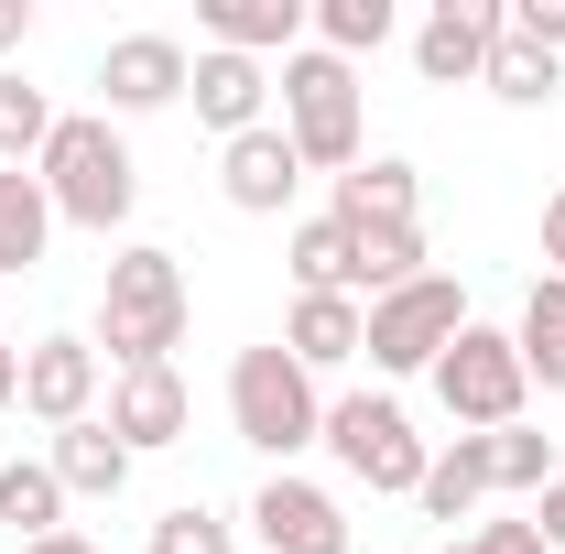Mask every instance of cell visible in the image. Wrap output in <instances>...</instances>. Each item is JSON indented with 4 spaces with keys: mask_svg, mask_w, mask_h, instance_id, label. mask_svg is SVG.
<instances>
[{
    "mask_svg": "<svg viewBox=\"0 0 565 554\" xmlns=\"http://www.w3.org/2000/svg\"><path fill=\"white\" fill-rule=\"evenodd\" d=\"M185 316H196L185 262H174L163 239H131V251H109V283H98V327H87V348H98L109 370H174Z\"/></svg>",
    "mask_w": 565,
    "mask_h": 554,
    "instance_id": "obj_1",
    "label": "cell"
},
{
    "mask_svg": "<svg viewBox=\"0 0 565 554\" xmlns=\"http://www.w3.org/2000/svg\"><path fill=\"white\" fill-rule=\"evenodd\" d=\"M33 185H44L55 228H87V239H120L131 207H141V163H131V141H120L109 109H66L55 141H44V163H33Z\"/></svg>",
    "mask_w": 565,
    "mask_h": 554,
    "instance_id": "obj_2",
    "label": "cell"
},
{
    "mask_svg": "<svg viewBox=\"0 0 565 554\" xmlns=\"http://www.w3.org/2000/svg\"><path fill=\"white\" fill-rule=\"evenodd\" d=\"M228 424H239V446H262L273 468H294V457L327 435V392H316V370L282 338L239 348V359H228Z\"/></svg>",
    "mask_w": 565,
    "mask_h": 554,
    "instance_id": "obj_3",
    "label": "cell"
},
{
    "mask_svg": "<svg viewBox=\"0 0 565 554\" xmlns=\"http://www.w3.org/2000/svg\"><path fill=\"white\" fill-rule=\"evenodd\" d=\"M282 141L305 152V174H349L370 163V120H359V66H338L327 44H305V55H282Z\"/></svg>",
    "mask_w": 565,
    "mask_h": 554,
    "instance_id": "obj_4",
    "label": "cell"
},
{
    "mask_svg": "<svg viewBox=\"0 0 565 554\" xmlns=\"http://www.w3.org/2000/svg\"><path fill=\"white\" fill-rule=\"evenodd\" d=\"M316 446H327V457H338V468H349L370 500H414V489H424V457H435L392 392H338Z\"/></svg>",
    "mask_w": 565,
    "mask_h": 554,
    "instance_id": "obj_5",
    "label": "cell"
},
{
    "mask_svg": "<svg viewBox=\"0 0 565 554\" xmlns=\"http://www.w3.org/2000/svg\"><path fill=\"white\" fill-rule=\"evenodd\" d=\"M435 381V403H446V424L457 435H500V424H522V403H533V370H522V348H511V327H457V348L424 370Z\"/></svg>",
    "mask_w": 565,
    "mask_h": 554,
    "instance_id": "obj_6",
    "label": "cell"
},
{
    "mask_svg": "<svg viewBox=\"0 0 565 554\" xmlns=\"http://www.w3.org/2000/svg\"><path fill=\"white\" fill-rule=\"evenodd\" d=\"M457 327H468V283H457V273H414L403 294H381V305H370L359 359H370L381 381H414V370H435V359L457 348Z\"/></svg>",
    "mask_w": 565,
    "mask_h": 554,
    "instance_id": "obj_7",
    "label": "cell"
},
{
    "mask_svg": "<svg viewBox=\"0 0 565 554\" xmlns=\"http://www.w3.org/2000/svg\"><path fill=\"white\" fill-rule=\"evenodd\" d=\"M185 76H196V55L174 33H109L98 44V109L109 120H152V109L185 98Z\"/></svg>",
    "mask_w": 565,
    "mask_h": 554,
    "instance_id": "obj_8",
    "label": "cell"
},
{
    "mask_svg": "<svg viewBox=\"0 0 565 554\" xmlns=\"http://www.w3.org/2000/svg\"><path fill=\"white\" fill-rule=\"evenodd\" d=\"M250 544L262 554H349V511H338V489L294 479V468H273V479L250 489Z\"/></svg>",
    "mask_w": 565,
    "mask_h": 554,
    "instance_id": "obj_9",
    "label": "cell"
},
{
    "mask_svg": "<svg viewBox=\"0 0 565 554\" xmlns=\"http://www.w3.org/2000/svg\"><path fill=\"white\" fill-rule=\"evenodd\" d=\"M500 22H511V0H435V11L414 22V76L424 87H479Z\"/></svg>",
    "mask_w": 565,
    "mask_h": 554,
    "instance_id": "obj_10",
    "label": "cell"
},
{
    "mask_svg": "<svg viewBox=\"0 0 565 554\" xmlns=\"http://www.w3.org/2000/svg\"><path fill=\"white\" fill-rule=\"evenodd\" d=\"M294 185H305V152L282 141V120L217 141V196H228L239 217H282V207H294Z\"/></svg>",
    "mask_w": 565,
    "mask_h": 554,
    "instance_id": "obj_11",
    "label": "cell"
},
{
    "mask_svg": "<svg viewBox=\"0 0 565 554\" xmlns=\"http://www.w3.org/2000/svg\"><path fill=\"white\" fill-rule=\"evenodd\" d=\"M22 414L44 424V435L87 424V414H98V348H87V338H33V348H22Z\"/></svg>",
    "mask_w": 565,
    "mask_h": 554,
    "instance_id": "obj_12",
    "label": "cell"
},
{
    "mask_svg": "<svg viewBox=\"0 0 565 554\" xmlns=\"http://www.w3.org/2000/svg\"><path fill=\"white\" fill-rule=\"evenodd\" d=\"M185 424H196V392H185V370H109V435L152 457V446H185Z\"/></svg>",
    "mask_w": 565,
    "mask_h": 554,
    "instance_id": "obj_13",
    "label": "cell"
},
{
    "mask_svg": "<svg viewBox=\"0 0 565 554\" xmlns=\"http://www.w3.org/2000/svg\"><path fill=\"white\" fill-rule=\"evenodd\" d=\"M305 22H316V0H196V33L217 55H250V66L305 55Z\"/></svg>",
    "mask_w": 565,
    "mask_h": 554,
    "instance_id": "obj_14",
    "label": "cell"
},
{
    "mask_svg": "<svg viewBox=\"0 0 565 554\" xmlns=\"http://www.w3.org/2000/svg\"><path fill=\"white\" fill-rule=\"evenodd\" d=\"M185 98H196V120H207L217 141H239V131H262L273 120V66H250V55H196V76H185Z\"/></svg>",
    "mask_w": 565,
    "mask_h": 554,
    "instance_id": "obj_15",
    "label": "cell"
},
{
    "mask_svg": "<svg viewBox=\"0 0 565 554\" xmlns=\"http://www.w3.org/2000/svg\"><path fill=\"white\" fill-rule=\"evenodd\" d=\"M44 468H55V489H66V500H120L141 457L109 435V414H87V424H66V435L44 446Z\"/></svg>",
    "mask_w": 565,
    "mask_h": 554,
    "instance_id": "obj_16",
    "label": "cell"
},
{
    "mask_svg": "<svg viewBox=\"0 0 565 554\" xmlns=\"http://www.w3.org/2000/svg\"><path fill=\"white\" fill-rule=\"evenodd\" d=\"M359 338H370V305L359 294H294V316H282V348L327 381V370H349Z\"/></svg>",
    "mask_w": 565,
    "mask_h": 554,
    "instance_id": "obj_17",
    "label": "cell"
},
{
    "mask_svg": "<svg viewBox=\"0 0 565 554\" xmlns=\"http://www.w3.org/2000/svg\"><path fill=\"white\" fill-rule=\"evenodd\" d=\"M479 500H500V489H490V435H446V446L424 457L414 511H424V522H468Z\"/></svg>",
    "mask_w": 565,
    "mask_h": 554,
    "instance_id": "obj_18",
    "label": "cell"
},
{
    "mask_svg": "<svg viewBox=\"0 0 565 554\" xmlns=\"http://www.w3.org/2000/svg\"><path fill=\"white\" fill-rule=\"evenodd\" d=\"M44 251H55V207H44L33 163H0V283H22Z\"/></svg>",
    "mask_w": 565,
    "mask_h": 554,
    "instance_id": "obj_19",
    "label": "cell"
},
{
    "mask_svg": "<svg viewBox=\"0 0 565 554\" xmlns=\"http://www.w3.org/2000/svg\"><path fill=\"white\" fill-rule=\"evenodd\" d=\"M414 273H435V251H424V217H381V228H359V273H349V294H359V305L403 294Z\"/></svg>",
    "mask_w": 565,
    "mask_h": 554,
    "instance_id": "obj_20",
    "label": "cell"
},
{
    "mask_svg": "<svg viewBox=\"0 0 565 554\" xmlns=\"http://www.w3.org/2000/svg\"><path fill=\"white\" fill-rule=\"evenodd\" d=\"M282 262H294V294H349V273H359V228H349L338 207H327V217H294Z\"/></svg>",
    "mask_w": 565,
    "mask_h": 554,
    "instance_id": "obj_21",
    "label": "cell"
},
{
    "mask_svg": "<svg viewBox=\"0 0 565 554\" xmlns=\"http://www.w3.org/2000/svg\"><path fill=\"white\" fill-rule=\"evenodd\" d=\"M414 196H424V174L403 163V152H370V163H349V174H338V217H349V228L414 217Z\"/></svg>",
    "mask_w": 565,
    "mask_h": 554,
    "instance_id": "obj_22",
    "label": "cell"
},
{
    "mask_svg": "<svg viewBox=\"0 0 565 554\" xmlns=\"http://www.w3.org/2000/svg\"><path fill=\"white\" fill-rule=\"evenodd\" d=\"M479 87H490L500 109H555V87H565V55L522 44V33L500 22V44H490V66H479Z\"/></svg>",
    "mask_w": 565,
    "mask_h": 554,
    "instance_id": "obj_23",
    "label": "cell"
},
{
    "mask_svg": "<svg viewBox=\"0 0 565 554\" xmlns=\"http://www.w3.org/2000/svg\"><path fill=\"white\" fill-rule=\"evenodd\" d=\"M511 348H522L533 392H565V273H544L533 294H522V316H511Z\"/></svg>",
    "mask_w": 565,
    "mask_h": 554,
    "instance_id": "obj_24",
    "label": "cell"
},
{
    "mask_svg": "<svg viewBox=\"0 0 565 554\" xmlns=\"http://www.w3.org/2000/svg\"><path fill=\"white\" fill-rule=\"evenodd\" d=\"M0 522L22 533V544H44V533H66V489L44 457H0Z\"/></svg>",
    "mask_w": 565,
    "mask_h": 554,
    "instance_id": "obj_25",
    "label": "cell"
},
{
    "mask_svg": "<svg viewBox=\"0 0 565 554\" xmlns=\"http://www.w3.org/2000/svg\"><path fill=\"white\" fill-rule=\"evenodd\" d=\"M305 33H316L338 66H359V55H381V44L403 33V11H392V0H316V22H305Z\"/></svg>",
    "mask_w": 565,
    "mask_h": 554,
    "instance_id": "obj_26",
    "label": "cell"
},
{
    "mask_svg": "<svg viewBox=\"0 0 565 554\" xmlns=\"http://www.w3.org/2000/svg\"><path fill=\"white\" fill-rule=\"evenodd\" d=\"M55 120H66V109H55L33 76H22V66H0V163H44Z\"/></svg>",
    "mask_w": 565,
    "mask_h": 554,
    "instance_id": "obj_27",
    "label": "cell"
},
{
    "mask_svg": "<svg viewBox=\"0 0 565 554\" xmlns=\"http://www.w3.org/2000/svg\"><path fill=\"white\" fill-rule=\"evenodd\" d=\"M490 489H511V500L555 489V435H533V424H500V435H490Z\"/></svg>",
    "mask_w": 565,
    "mask_h": 554,
    "instance_id": "obj_28",
    "label": "cell"
},
{
    "mask_svg": "<svg viewBox=\"0 0 565 554\" xmlns=\"http://www.w3.org/2000/svg\"><path fill=\"white\" fill-rule=\"evenodd\" d=\"M152 554H239V522H217L207 500H174L152 522Z\"/></svg>",
    "mask_w": 565,
    "mask_h": 554,
    "instance_id": "obj_29",
    "label": "cell"
},
{
    "mask_svg": "<svg viewBox=\"0 0 565 554\" xmlns=\"http://www.w3.org/2000/svg\"><path fill=\"white\" fill-rule=\"evenodd\" d=\"M511 33L544 44V55H565V0H511Z\"/></svg>",
    "mask_w": 565,
    "mask_h": 554,
    "instance_id": "obj_30",
    "label": "cell"
},
{
    "mask_svg": "<svg viewBox=\"0 0 565 554\" xmlns=\"http://www.w3.org/2000/svg\"><path fill=\"white\" fill-rule=\"evenodd\" d=\"M468 544H479V554H544V533H533V522H479Z\"/></svg>",
    "mask_w": 565,
    "mask_h": 554,
    "instance_id": "obj_31",
    "label": "cell"
},
{
    "mask_svg": "<svg viewBox=\"0 0 565 554\" xmlns=\"http://www.w3.org/2000/svg\"><path fill=\"white\" fill-rule=\"evenodd\" d=\"M533 533H544V554H565V468H555V489H533Z\"/></svg>",
    "mask_w": 565,
    "mask_h": 554,
    "instance_id": "obj_32",
    "label": "cell"
},
{
    "mask_svg": "<svg viewBox=\"0 0 565 554\" xmlns=\"http://www.w3.org/2000/svg\"><path fill=\"white\" fill-rule=\"evenodd\" d=\"M33 44V0H0V55H22Z\"/></svg>",
    "mask_w": 565,
    "mask_h": 554,
    "instance_id": "obj_33",
    "label": "cell"
},
{
    "mask_svg": "<svg viewBox=\"0 0 565 554\" xmlns=\"http://www.w3.org/2000/svg\"><path fill=\"white\" fill-rule=\"evenodd\" d=\"M544 262H555V273H565V185H555V196H544Z\"/></svg>",
    "mask_w": 565,
    "mask_h": 554,
    "instance_id": "obj_34",
    "label": "cell"
},
{
    "mask_svg": "<svg viewBox=\"0 0 565 554\" xmlns=\"http://www.w3.org/2000/svg\"><path fill=\"white\" fill-rule=\"evenodd\" d=\"M11 403H22V348L0 338V414H11Z\"/></svg>",
    "mask_w": 565,
    "mask_h": 554,
    "instance_id": "obj_35",
    "label": "cell"
},
{
    "mask_svg": "<svg viewBox=\"0 0 565 554\" xmlns=\"http://www.w3.org/2000/svg\"><path fill=\"white\" fill-rule=\"evenodd\" d=\"M22 554H98L87 533H44V544H22Z\"/></svg>",
    "mask_w": 565,
    "mask_h": 554,
    "instance_id": "obj_36",
    "label": "cell"
},
{
    "mask_svg": "<svg viewBox=\"0 0 565 554\" xmlns=\"http://www.w3.org/2000/svg\"><path fill=\"white\" fill-rule=\"evenodd\" d=\"M435 554H479V544H435Z\"/></svg>",
    "mask_w": 565,
    "mask_h": 554,
    "instance_id": "obj_37",
    "label": "cell"
}]
</instances>
